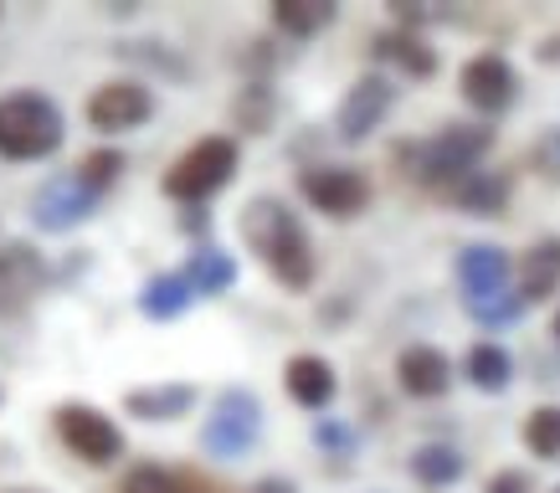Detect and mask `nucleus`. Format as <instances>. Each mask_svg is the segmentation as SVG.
<instances>
[{
	"instance_id": "obj_1",
	"label": "nucleus",
	"mask_w": 560,
	"mask_h": 493,
	"mask_svg": "<svg viewBox=\"0 0 560 493\" xmlns=\"http://www.w3.org/2000/svg\"><path fill=\"white\" fill-rule=\"evenodd\" d=\"M242 237H247V247L268 262V272L283 283V289L304 293L308 283H314V247H308V232L278 196H257V201L242 206Z\"/></svg>"
},
{
	"instance_id": "obj_2",
	"label": "nucleus",
	"mask_w": 560,
	"mask_h": 493,
	"mask_svg": "<svg viewBox=\"0 0 560 493\" xmlns=\"http://www.w3.org/2000/svg\"><path fill=\"white\" fill-rule=\"evenodd\" d=\"M62 139H68V119L47 93L21 87V93L0 98V160L32 165V160H47L62 150Z\"/></svg>"
},
{
	"instance_id": "obj_3",
	"label": "nucleus",
	"mask_w": 560,
	"mask_h": 493,
	"mask_svg": "<svg viewBox=\"0 0 560 493\" xmlns=\"http://www.w3.org/2000/svg\"><path fill=\"white\" fill-rule=\"evenodd\" d=\"M493 150V129L489 124H447L438 134L417 144L411 175L432 190H458L468 175L478 171V160Z\"/></svg>"
},
{
	"instance_id": "obj_4",
	"label": "nucleus",
	"mask_w": 560,
	"mask_h": 493,
	"mask_svg": "<svg viewBox=\"0 0 560 493\" xmlns=\"http://www.w3.org/2000/svg\"><path fill=\"white\" fill-rule=\"evenodd\" d=\"M237 165H242L237 139H232V134H206V139H196V144H190L180 160H175L171 171H165L160 190H165L171 201L201 206V201H211L217 190L232 186Z\"/></svg>"
},
{
	"instance_id": "obj_5",
	"label": "nucleus",
	"mask_w": 560,
	"mask_h": 493,
	"mask_svg": "<svg viewBox=\"0 0 560 493\" xmlns=\"http://www.w3.org/2000/svg\"><path fill=\"white\" fill-rule=\"evenodd\" d=\"M257 437H262V401H257L253 391H242V386L221 391L217 407H211V422L201 426L206 458L237 462V458H247V453H253Z\"/></svg>"
},
{
	"instance_id": "obj_6",
	"label": "nucleus",
	"mask_w": 560,
	"mask_h": 493,
	"mask_svg": "<svg viewBox=\"0 0 560 493\" xmlns=\"http://www.w3.org/2000/svg\"><path fill=\"white\" fill-rule=\"evenodd\" d=\"M51 422H57L62 447H68L78 462H88V468H108V462L124 458V432L114 426V416H103V411L88 407V401H62Z\"/></svg>"
},
{
	"instance_id": "obj_7",
	"label": "nucleus",
	"mask_w": 560,
	"mask_h": 493,
	"mask_svg": "<svg viewBox=\"0 0 560 493\" xmlns=\"http://www.w3.org/2000/svg\"><path fill=\"white\" fill-rule=\"evenodd\" d=\"M299 190H304V201L314 211L335 216V222H350L371 206V180L350 171V165H314V171L299 175Z\"/></svg>"
},
{
	"instance_id": "obj_8",
	"label": "nucleus",
	"mask_w": 560,
	"mask_h": 493,
	"mask_svg": "<svg viewBox=\"0 0 560 493\" xmlns=\"http://www.w3.org/2000/svg\"><path fill=\"white\" fill-rule=\"evenodd\" d=\"M150 119L154 93L139 78H114V83L93 87V98H88V124L103 134H129V129H144Z\"/></svg>"
},
{
	"instance_id": "obj_9",
	"label": "nucleus",
	"mask_w": 560,
	"mask_h": 493,
	"mask_svg": "<svg viewBox=\"0 0 560 493\" xmlns=\"http://www.w3.org/2000/svg\"><path fill=\"white\" fill-rule=\"evenodd\" d=\"M98 190H88L78 175H51L47 186H36L32 196V222L42 232H72V226H83L93 211H98Z\"/></svg>"
},
{
	"instance_id": "obj_10",
	"label": "nucleus",
	"mask_w": 560,
	"mask_h": 493,
	"mask_svg": "<svg viewBox=\"0 0 560 493\" xmlns=\"http://www.w3.org/2000/svg\"><path fill=\"white\" fill-rule=\"evenodd\" d=\"M390 103H396V87H390V78H381V72H365V78H355V87L345 93L340 114H335V134H340L345 144L371 139L375 129H381V119L390 114Z\"/></svg>"
},
{
	"instance_id": "obj_11",
	"label": "nucleus",
	"mask_w": 560,
	"mask_h": 493,
	"mask_svg": "<svg viewBox=\"0 0 560 493\" xmlns=\"http://www.w3.org/2000/svg\"><path fill=\"white\" fill-rule=\"evenodd\" d=\"M463 98L478 114H504L520 98V72L510 68V57L499 51H478L474 62L463 68Z\"/></svg>"
},
{
	"instance_id": "obj_12",
	"label": "nucleus",
	"mask_w": 560,
	"mask_h": 493,
	"mask_svg": "<svg viewBox=\"0 0 560 493\" xmlns=\"http://www.w3.org/2000/svg\"><path fill=\"white\" fill-rule=\"evenodd\" d=\"M47 262L32 242H0V314H16L42 293Z\"/></svg>"
},
{
	"instance_id": "obj_13",
	"label": "nucleus",
	"mask_w": 560,
	"mask_h": 493,
	"mask_svg": "<svg viewBox=\"0 0 560 493\" xmlns=\"http://www.w3.org/2000/svg\"><path fill=\"white\" fill-rule=\"evenodd\" d=\"M396 380L401 391L417 396V401H438L453 386V360L442 355L438 344H407L401 360H396Z\"/></svg>"
},
{
	"instance_id": "obj_14",
	"label": "nucleus",
	"mask_w": 560,
	"mask_h": 493,
	"mask_svg": "<svg viewBox=\"0 0 560 493\" xmlns=\"http://www.w3.org/2000/svg\"><path fill=\"white\" fill-rule=\"evenodd\" d=\"M458 283H463V298H468V304L504 293V283H510V257L499 253V247H489V242L463 247L458 253Z\"/></svg>"
},
{
	"instance_id": "obj_15",
	"label": "nucleus",
	"mask_w": 560,
	"mask_h": 493,
	"mask_svg": "<svg viewBox=\"0 0 560 493\" xmlns=\"http://www.w3.org/2000/svg\"><path fill=\"white\" fill-rule=\"evenodd\" d=\"M283 386H289V396L304 411H324L335 401V391H340V375H335V365L324 355H293L283 365Z\"/></svg>"
},
{
	"instance_id": "obj_16",
	"label": "nucleus",
	"mask_w": 560,
	"mask_h": 493,
	"mask_svg": "<svg viewBox=\"0 0 560 493\" xmlns=\"http://www.w3.org/2000/svg\"><path fill=\"white\" fill-rule=\"evenodd\" d=\"M196 407V386L186 380H165V386H139V391H124V411L139 416V422H175Z\"/></svg>"
},
{
	"instance_id": "obj_17",
	"label": "nucleus",
	"mask_w": 560,
	"mask_h": 493,
	"mask_svg": "<svg viewBox=\"0 0 560 493\" xmlns=\"http://www.w3.org/2000/svg\"><path fill=\"white\" fill-rule=\"evenodd\" d=\"M190 304H196V289L186 283V272H154L150 283L139 289V314L154 324L180 319Z\"/></svg>"
},
{
	"instance_id": "obj_18",
	"label": "nucleus",
	"mask_w": 560,
	"mask_h": 493,
	"mask_svg": "<svg viewBox=\"0 0 560 493\" xmlns=\"http://www.w3.org/2000/svg\"><path fill=\"white\" fill-rule=\"evenodd\" d=\"M186 283L196 289V298H221L237 289V257L221 247H196L186 262Z\"/></svg>"
},
{
	"instance_id": "obj_19",
	"label": "nucleus",
	"mask_w": 560,
	"mask_h": 493,
	"mask_svg": "<svg viewBox=\"0 0 560 493\" xmlns=\"http://www.w3.org/2000/svg\"><path fill=\"white\" fill-rule=\"evenodd\" d=\"M560 289V237H540L520 262V298H550Z\"/></svg>"
},
{
	"instance_id": "obj_20",
	"label": "nucleus",
	"mask_w": 560,
	"mask_h": 493,
	"mask_svg": "<svg viewBox=\"0 0 560 493\" xmlns=\"http://www.w3.org/2000/svg\"><path fill=\"white\" fill-rule=\"evenodd\" d=\"M371 51L381 62H396L407 78H432V72H438V51L427 47L417 32H381L371 42Z\"/></svg>"
},
{
	"instance_id": "obj_21",
	"label": "nucleus",
	"mask_w": 560,
	"mask_h": 493,
	"mask_svg": "<svg viewBox=\"0 0 560 493\" xmlns=\"http://www.w3.org/2000/svg\"><path fill=\"white\" fill-rule=\"evenodd\" d=\"M335 5L329 0H278L272 5V26L283 36H293V42H308V36H319L324 26H335Z\"/></svg>"
},
{
	"instance_id": "obj_22",
	"label": "nucleus",
	"mask_w": 560,
	"mask_h": 493,
	"mask_svg": "<svg viewBox=\"0 0 560 493\" xmlns=\"http://www.w3.org/2000/svg\"><path fill=\"white\" fill-rule=\"evenodd\" d=\"M468 473V458H463L453 443H427L411 453V478L427 483V489H447V483H458Z\"/></svg>"
},
{
	"instance_id": "obj_23",
	"label": "nucleus",
	"mask_w": 560,
	"mask_h": 493,
	"mask_svg": "<svg viewBox=\"0 0 560 493\" xmlns=\"http://www.w3.org/2000/svg\"><path fill=\"white\" fill-rule=\"evenodd\" d=\"M453 201H458L468 216H499V211H504V201H510V175L474 171L458 190H453Z\"/></svg>"
},
{
	"instance_id": "obj_24",
	"label": "nucleus",
	"mask_w": 560,
	"mask_h": 493,
	"mask_svg": "<svg viewBox=\"0 0 560 493\" xmlns=\"http://www.w3.org/2000/svg\"><path fill=\"white\" fill-rule=\"evenodd\" d=\"M463 375H468V380H474L478 391H504V386H510L514 380V360H510V350H504V344H474V350H468V360H463Z\"/></svg>"
},
{
	"instance_id": "obj_25",
	"label": "nucleus",
	"mask_w": 560,
	"mask_h": 493,
	"mask_svg": "<svg viewBox=\"0 0 560 493\" xmlns=\"http://www.w3.org/2000/svg\"><path fill=\"white\" fill-rule=\"evenodd\" d=\"M525 447L545 462H560V407H540L525 416Z\"/></svg>"
},
{
	"instance_id": "obj_26",
	"label": "nucleus",
	"mask_w": 560,
	"mask_h": 493,
	"mask_svg": "<svg viewBox=\"0 0 560 493\" xmlns=\"http://www.w3.org/2000/svg\"><path fill=\"white\" fill-rule=\"evenodd\" d=\"M237 124L242 129H253V134H268V124L272 114H278V98H272V87L268 83H247L242 87V98H237Z\"/></svg>"
},
{
	"instance_id": "obj_27",
	"label": "nucleus",
	"mask_w": 560,
	"mask_h": 493,
	"mask_svg": "<svg viewBox=\"0 0 560 493\" xmlns=\"http://www.w3.org/2000/svg\"><path fill=\"white\" fill-rule=\"evenodd\" d=\"M119 171H124V154L119 150H93V154H83V160H78V171H72V175H78L88 190H98V196H103V190L119 180Z\"/></svg>"
},
{
	"instance_id": "obj_28",
	"label": "nucleus",
	"mask_w": 560,
	"mask_h": 493,
	"mask_svg": "<svg viewBox=\"0 0 560 493\" xmlns=\"http://www.w3.org/2000/svg\"><path fill=\"white\" fill-rule=\"evenodd\" d=\"M119 493H180V478H171L154 462H139V468H129L119 478Z\"/></svg>"
},
{
	"instance_id": "obj_29",
	"label": "nucleus",
	"mask_w": 560,
	"mask_h": 493,
	"mask_svg": "<svg viewBox=\"0 0 560 493\" xmlns=\"http://www.w3.org/2000/svg\"><path fill=\"white\" fill-rule=\"evenodd\" d=\"M468 314H474L478 324H489V329H493V324H514L520 314H525V298L504 289V293H493V298H478V304H468Z\"/></svg>"
},
{
	"instance_id": "obj_30",
	"label": "nucleus",
	"mask_w": 560,
	"mask_h": 493,
	"mask_svg": "<svg viewBox=\"0 0 560 493\" xmlns=\"http://www.w3.org/2000/svg\"><path fill=\"white\" fill-rule=\"evenodd\" d=\"M114 51H119L124 62L135 57V62H150V68H160V72H175V78H190V68H186V62H180L175 51H160V42H124V47H114Z\"/></svg>"
},
{
	"instance_id": "obj_31",
	"label": "nucleus",
	"mask_w": 560,
	"mask_h": 493,
	"mask_svg": "<svg viewBox=\"0 0 560 493\" xmlns=\"http://www.w3.org/2000/svg\"><path fill=\"white\" fill-rule=\"evenodd\" d=\"M314 443L324 447V453H335V458H350L355 453V426H345L340 416H319V426H314Z\"/></svg>"
},
{
	"instance_id": "obj_32",
	"label": "nucleus",
	"mask_w": 560,
	"mask_h": 493,
	"mask_svg": "<svg viewBox=\"0 0 560 493\" xmlns=\"http://www.w3.org/2000/svg\"><path fill=\"white\" fill-rule=\"evenodd\" d=\"M535 165H540V175L560 180V124L540 134V144H535Z\"/></svg>"
},
{
	"instance_id": "obj_33",
	"label": "nucleus",
	"mask_w": 560,
	"mask_h": 493,
	"mask_svg": "<svg viewBox=\"0 0 560 493\" xmlns=\"http://www.w3.org/2000/svg\"><path fill=\"white\" fill-rule=\"evenodd\" d=\"M535 483H529V473L525 468H499V473L489 478V489L483 493H529Z\"/></svg>"
},
{
	"instance_id": "obj_34",
	"label": "nucleus",
	"mask_w": 560,
	"mask_h": 493,
	"mask_svg": "<svg viewBox=\"0 0 560 493\" xmlns=\"http://www.w3.org/2000/svg\"><path fill=\"white\" fill-rule=\"evenodd\" d=\"M253 493H299V489H293V478H257Z\"/></svg>"
},
{
	"instance_id": "obj_35",
	"label": "nucleus",
	"mask_w": 560,
	"mask_h": 493,
	"mask_svg": "<svg viewBox=\"0 0 560 493\" xmlns=\"http://www.w3.org/2000/svg\"><path fill=\"white\" fill-rule=\"evenodd\" d=\"M180 493H211V489H201L196 478H186V483H180Z\"/></svg>"
},
{
	"instance_id": "obj_36",
	"label": "nucleus",
	"mask_w": 560,
	"mask_h": 493,
	"mask_svg": "<svg viewBox=\"0 0 560 493\" xmlns=\"http://www.w3.org/2000/svg\"><path fill=\"white\" fill-rule=\"evenodd\" d=\"M556 340H560V314H556Z\"/></svg>"
},
{
	"instance_id": "obj_37",
	"label": "nucleus",
	"mask_w": 560,
	"mask_h": 493,
	"mask_svg": "<svg viewBox=\"0 0 560 493\" xmlns=\"http://www.w3.org/2000/svg\"><path fill=\"white\" fill-rule=\"evenodd\" d=\"M11 493H36V489H11Z\"/></svg>"
},
{
	"instance_id": "obj_38",
	"label": "nucleus",
	"mask_w": 560,
	"mask_h": 493,
	"mask_svg": "<svg viewBox=\"0 0 560 493\" xmlns=\"http://www.w3.org/2000/svg\"><path fill=\"white\" fill-rule=\"evenodd\" d=\"M556 493H560V489H556Z\"/></svg>"
}]
</instances>
